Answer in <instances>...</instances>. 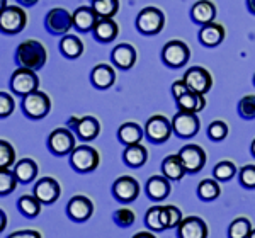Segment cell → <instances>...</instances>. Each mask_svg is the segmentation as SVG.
Here are the masks:
<instances>
[{"mask_svg": "<svg viewBox=\"0 0 255 238\" xmlns=\"http://www.w3.org/2000/svg\"><path fill=\"white\" fill-rule=\"evenodd\" d=\"M48 61V50L38 39H26L15 48V63L17 67L31 68L38 72Z\"/></svg>", "mask_w": 255, "mask_h": 238, "instance_id": "cell-1", "label": "cell"}, {"mask_svg": "<svg viewBox=\"0 0 255 238\" xmlns=\"http://www.w3.org/2000/svg\"><path fill=\"white\" fill-rule=\"evenodd\" d=\"M70 157V165L73 170H77L79 174H90L99 167L101 163V157L99 151L90 145H79L72 150Z\"/></svg>", "mask_w": 255, "mask_h": 238, "instance_id": "cell-2", "label": "cell"}, {"mask_svg": "<svg viewBox=\"0 0 255 238\" xmlns=\"http://www.w3.org/2000/svg\"><path fill=\"white\" fill-rule=\"evenodd\" d=\"M27 26V14L22 5H7L0 12V32L7 36H15Z\"/></svg>", "mask_w": 255, "mask_h": 238, "instance_id": "cell-3", "label": "cell"}, {"mask_svg": "<svg viewBox=\"0 0 255 238\" xmlns=\"http://www.w3.org/2000/svg\"><path fill=\"white\" fill-rule=\"evenodd\" d=\"M20 109H22L24 116L29 119H43L46 118L51 111V99L48 97V94L36 90L27 96L22 97L20 101Z\"/></svg>", "mask_w": 255, "mask_h": 238, "instance_id": "cell-4", "label": "cell"}, {"mask_svg": "<svg viewBox=\"0 0 255 238\" xmlns=\"http://www.w3.org/2000/svg\"><path fill=\"white\" fill-rule=\"evenodd\" d=\"M10 90L19 97H24L31 92L39 90V77L36 75V70L19 67L10 75Z\"/></svg>", "mask_w": 255, "mask_h": 238, "instance_id": "cell-5", "label": "cell"}, {"mask_svg": "<svg viewBox=\"0 0 255 238\" xmlns=\"http://www.w3.org/2000/svg\"><path fill=\"white\" fill-rule=\"evenodd\" d=\"M163 26H165V15L157 7H145L143 10H139L136 17V29L141 34H158L163 29Z\"/></svg>", "mask_w": 255, "mask_h": 238, "instance_id": "cell-6", "label": "cell"}, {"mask_svg": "<svg viewBox=\"0 0 255 238\" xmlns=\"http://www.w3.org/2000/svg\"><path fill=\"white\" fill-rule=\"evenodd\" d=\"M77 146L75 134L70 128H55L48 136V150L56 157L70 155Z\"/></svg>", "mask_w": 255, "mask_h": 238, "instance_id": "cell-7", "label": "cell"}, {"mask_svg": "<svg viewBox=\"0 0 255 238\" xmlns=\"http://www.w3.org/2000/svg\"><path fill=\"white\" fill-rule=\"evenodd\" d=\"M44 27L53 36H65L73 27V14L63 7H55L44 17Z\"/></svg>", "mask_w": 255, "mask_h": 238, "instance_id": "cell-8", "label": "cell"}, {"mask_svg": "<svg viewBox=\"0 0 255 238\" xmlns=\"http://www.w3.org/2000/svg\"><path fill=\"white\" fill-rule=\"evenodd\" d=\"M189 56H191V50L184 41L172 39L163 46L162 50V60L167 67L170 68H180L182 65L187 63Z\"/></svg>", "mask_w": 255, "mask_h": 238, "instance_id": "cell-9", "label": "cell"}, {"mask_svg": "<svg viewBox=\"0 0 255 238\" xmlns=\"http://www.w3.org/2000/svg\"><path fill=\"white\" fill-rule=\"evenodd\" d=\"M67 128L75 131L77 136H79L82 141H94V139L99 136V133H101V122L94 116H84V118L72 116L68 119Z\"/></svg>", "mask_w": 255, "mask_h": 238, "instance_id": "cell-10", "label": "cell"}, {"mask_svg": "<svg viewBox=\"0 0 255 238\" xmlns=\"http://www.w3.org/2000/svg\"><path fill=\"white\" fill-rule=\"evenodd\" d=\"M201 128V121L197 118V113H187V111H179L172 118V129L177 136L180 138H191L197 134Z\"/></svg>", "mask_w": 255, "mask_h": 238, "instance_id": "cell-11", "label": "cell"}, {"mask_svg": "<svg viewBox=\"0 0 255 238\" xmlns=\"http://www.w3.org/2000/svg\"><path fill=\"white\" fill-rule=\"evenodd\" d=\"M174 133L172 129V121H168L165 116H151L145 124V134L151 143H165L170 134Z\"/></svg>", "mask_w": 255, "mask_h": 238, "instance_id": "cell-12", "label": "cell"}, {"mask_svg": "<svg viewBox=\"0 0 255 238\" xmlns=\"http://www.w3.org/2000/svg\"><path fill=\"white\" fill-rule=\"evenodd\" d=\"M184 82H186L187 89L197 94H206L213 87V77L206 68L203 67H192L184 73Z\"/></svg>", "mask_w": 255, "mask_h": 238, "instance_id": "cell-13", "label": "cell"}, {"mask_svg": "<svg viewBox=\"0 0 255 238\" xmlns=\"http://www.w3.org/2000/svg\"><path fill=\"white\" fill-rule=\"evenodd\" d=\"M177 155H179L180 160H182L184 167H186V170L189 174L201 172L203 167L206 165V151L201 148L199 145H194V143L184 145Z\"/></svg>", "mask_w": 255, "mask_h": 238, "instance_id": "cell-14", "label": "cell"}, {"mask_svg": "<svg viewBox=\"0 0 255 238\" xmlns=\"http://www.w3.org/2000/svg\"><path fill=\"white\" fill-rule=\"evenodd\" d=\"M113 194L119 203H133L139 196V184L131 175H121L114 180Z\"/></svg>", "mask_w": 255, "mask_h": 238, "instance_id": "cell-15", "label": "cell"}, {"mask_svg": "<svg viewBox=\"0 0 255 238\" xmlns=\"http://www.w3.org/2000/svg\"><path fill=\"white\" fill-rule=\"evenodd\" d=\"M32 194L38 198L43 204H55L61 196V186L56 179L53 177H43L32 187Z\"/></svg>", "mask_w": 255, "mask_h": 238, "instance_id": "cell-16", "label": "cell"}, {"mask_svg": "<svg viewBox=\"0 0 255 238\" xmlns=\"http://www.w3.org/2000/svg\"><path fill=\"white\" fill-rule=\"evenodd\" d=\"M68 218L75 223H84L94 215V204L87 196H73L67 204Z\"/></svg>", "mask_w": 255, "mask_h": 238, "instance_id": "cell-17", "label": "cell"}, {"mask_svg": "<svg viewBox=\"0 0 255 238\" xmlns=\"http://www.w3.org/2000/svg\"><path fill=\"white\" fill-rule=\"evenodd\" d=\"M179 238H208V225L199 216H187L177 227Z\"/></svg>", "mask_w": 255, "mask_h": 238, "instance_id": "cell-18", "label": "cell"}, {"mask_svg": "<svg viewBox=\"0 0 255 238\" xmlns=\"http://www.w3.org/2000/svg\"><path fill=\"white\" fill-rule=\"evenodd\" d=\"M172 191L170 186V180H168L165 175H153L146 180V186H145V192L146 196L155 203H160V201L167 199L168 194Z\"/></svg>", "mask_w": 255, "mask_h": 238, "instance_id": "cell-19", "label": "cell"}, {"mask_svg": "<svg viewBox=\"0 0 255 238\" xmlns=\"http://www.w3.org/2000/svg\"><path fill=\"white\" fill-rule=\"evenodd\" d=\"M90 82L99 90H108L116 82V72L108 63H99L90 72Z\"/></svg>", "mask_w": 255, "mask_h": 238, "instance_id": "cell-20", "label": "cell"}, {"mask_svg": "<svg viewBox=\"0 0 255 238\" xmlns=\"http://www.w3.org/2000/svg\"><path fill=\"white\" fill-rule=\"evenodd\" d=\"M97 20L99 15L92 5H80L79 9H75V12H73V26L80 32L92 31L94 26L97 24Z\"/></svg>", "mask_w": 255, "mask_h": 238, "instance_id": "cell-21", "label": "cell"}, {"mask_svg": "<svg viewBox=\"0 0 255 238\" xmlns=\"http://www.w3.org/2000/svg\"><path fill=\"white\" fill-rule=\"evenodd\" d=\"M92 34L99 43H111L118 38L119 26L113 17H99L97 24L92 29Z\"/></svg>", "mask_w": 255, "mask_h": 238, "instance_id": "cell-22", "label": "cell"}, {"mask_svg": "<svg viewBox=\"0 0 255 238\" xmlns=\"http://www.w3.org/2000/svg\"><path fill=\"white\" fill-rule=\"evenodd\" d=\"M136 50H134L131 44L128 43H121L118 44L116 48L111 53V58H113V63L116 65L118 68L121 70H129L134 67L136 63Z\"/></svg>", "mask_w": 255, "mask_h": 238, "instance_id": "cell-23", "label": "cell"}, {"mask_svg": "<svg viewBox=\"0 0 255 238\" xmlns=\"http://www.w3.org/2000/svg\"><path fill=\"white\" fill-rule=\"evenodd\" d=\"M225 36V27L218 22H209L206 26H203V29L199 31V41L208 48H215L218 44H221Z\"/></svg>", "mask_w": 255, "mask_h": 238, "instance_id": "cell-24", "label": "cell"}, {"mask_svg": "<svg viewBox=\"0 0 255 238\" xmlns=\"http://www.w3.org/2000/svg\"><path fill=\"white\" fill-rule=\"evenodd\" d=\"M191 15L196 24L206 26V24L213 22L216 17V5L211 0H199V2H196L194 5H192Z\"/></svg>", "mask_w": 255, "mask_h": 238, "instance_id": "cell-25", "label": "cell"}, {"mask_svg": "<svg viewBox=\"0 0 255 238\" xmlns=\"http://www.w3.org/2000/svg\"><path fill=\"white\" fill-rule=\"evenodd\" d=\"M12 170H14L19 184H31L38 177V163L32 158H20L19 162H15Z\"/></svg>", "mask_w": 255, "mask_h": 238, "instance_id": "cell-26", "label": "cell"}, {"mask_svg": "<svg viewBox=\"0 0 255 238\" xmlns=\"http://www.w3.org/2000/svg\"><path fill=\"white\" fill-rule=\"evenodd\" d=\"M143 133H145V131H143L141 126L136 124V122H125V124H121L118 129V139H119V143L125 146L136 145V143H141Z\"/></svg>", "mask_w": 255, "mask_h": 238, "instance_id": "cell-27", "label": "cell"}, {"mask_svg": "<svg viewBox=\"0 0 255 238\" xmlns=\"http://www.w3.org/2000/svg\"><path fill=\"white\" fill-rule=\"evenodd\" d=\"M177 108L179 111H187V113H199L206 108V99H204V94H197V92H189L184 94L182 97L175 99Z\"/></svg>", "mask_w": 255, "mask_h": 238, "instance_id": "cell-28", "label": "cell"}, {"mask_svg": "<svg viewBox=\"0 0 255 238\" xmlns=\"http://www.w3.org/2000/svg\"><path fill=\"white\" fill-rule=\"evenodd\" d=\"M123 160L128 167H133V169H138V167L145 165L148 160V151L141 143H136V145H129L126 146L125 151H123Z\"/></svg>", "mask_w": 255, "mask_h": 238, "instance_id": "cell-29", "label": "cell"}, {"mask_svg": "<svg viewBox=\"0 0 255 238\" xmlns=\"http://www.w3.org/2000/svg\"><path fill=\"white\" fill-rule=\"evenodd\" d=\"M162 172L168 180H180L187 174L179 155H168L162 162Z\"/></svg>", "mask_w": 255, "mask_h": 238, "instance_id": "cell-30", "label": "cell"}, {"mask_svg": "<svg viewBox=\"0 0 255 238\" xmlns=\"http://www.w3.org/2000/svg\"><path fill=\"white\" fill-rule=\"evenodd\" d=\"M60 51L63 56H67L70 60H77L82 56L84 53V43L79 36H73V34H65L61 36L60 41Z\"/></svg>", "mask_w": 255, "mask_h": 238, "instance_id": "cell-31", "label": "cell"}, {"mask_svg": "<svg viewBox=\"0 0 255 238\" xmlns=\"http://www.w3.org/2000/svg\"><path fill=\"white\" fill-rule=\"evenodd\" d=\"M43 203L34 194H24L17 199V209L26 218H38Z\"/></svg>", "mask_w": 255, "mask_h": 238, "instance_id": "cell-32", "label": "cell"}, {"mask_svg": "<svg viewBox=\"0 0 255 238\" xmlns=\"http://www.w3.org/2000/svg\"><path fill=\"white\" fill-rule=\"evenodd\" d=\"M221 194V187L215 179H204L197 186V196L203 201H215Z\"/></svg>", "mask_w": 255, "mask_h": 238, "instance_id": "cell-33", "label": "cell"}, {"mask_svg": "<svg viewBox=\"0 0 255 238\" xmlns=\"http://www.w3.org/2000/svg\"><path fill=\"white\" fill-rule=\"evenodd\" d=\"M17 186H19V180L15 177L14 170L0 169V198L12 194L17 189Z\"/></svg>", "mask_w": 255, "mask_h": 238, "instance_id": "cell-34", "label": "cell"}, {"mask_svg": "<svg viewBox=\"0 0 255 238\" xmlns=\"http://www.w3.org/2000/svg\"><path fill=\"white\" fill-rule=\"evenodd\" d=\"M92 7L99 17H114L119 12V0H92Z\"/></svg>", "mask_w": 255, "mask_h": 238, "instance_id": "cell-35", "label": "cell"}, {"mask_svg": "<svg viewBox=\"0 0 255 238\" xmlns=\"http://www.w3.org/2000/svg\"><path fill=\"white\" fill-rule=\"evenodd\" d=\"M252 232V223L247 218H237L228 227V238H249Z\"/></svg>", "mask_w": 255, "mask_h": 238, "instance_id": "cell-36", "label": "cell"}, {"mask_svg": "<svg viewBox=\"0 0 255 238\" xmlns=\"http://www.w3.org/2000/svg\"><path fill=\"white\" fill-rule=\"evenodd\" d=\"M182 213L177 206H162V223L163 228H177L182 221Z\"/></svg>", "mask_w": 255, "mask_h": 238, "instance_id": "cell-37", "label": "cell"}, {"mask_svg": "<svg viewBox=\"0 0 255 238\" xmlns=\"http://www.w3.org/2000/svg\"><path fill=\"white\" fill-rule=\"evenodd\" d=\"M15 150L7 139H0V169H10L15 165Z\"/></svg>", "mask_w": 255, "mask_h": 238, "instance_id": "cell-38", "label": "cell"}, {"mask_svg": "<svg viewBox=\"0 0 255 238\" xmlns=\"http://www.w3.org/2000/svg\"><path fill=\"white\" fill-rule=\"evenodd\" d=\"M213 175H215L216 180H226L233 179L237 175V167L233 162H230V160H223V162H220L218 165L215 167V170H213Z\"/></svg>", "mask_w": 255, "mask_h": 238, "instance_id": "cell-39", "label": "cell"}, {"mask_svg": "<svg viewBox=\"0 0 255 238\" xmlns=\"http://www.w3.org/2000/svg\"><path fill=\"white\" fill-rule=\"evenodd\" d=\"M145 223L146 227L153 232H162L163 228V223H162V206H153L146 211L145 215Z\"/></svg>", "mask_w": 255, "mask_h": 238, "instance_id": "cell-40", "label": "cell"}, {"mask_svg": "<svg viewBox=\"0 0 255 238\" xmlns=\"http://www.w3.org/2000/svg\"><path fill=\"white\" fill-rule=\"evenodd\" d=\"M113 220H114V223H116L118 227L128 228V227H131V225L134 223L136 216H134L133 209H129V208H119V209H116V211H114Z\"/></svg>", "mask_w": 255, "mask_h": 238, "instance_id": "cell-41", "label": "cell"}, {"mask_svg": "<svg viewBox=\"0 0 255 238\" xmlns=\"http://www.w3.org/2000/svg\"><path fill=\"white\" fill-rule=\"evenodd\" d=\"M15 109V101L5 90H0V119H5L12 116Z\"/></svg>", "mask_w": 255, "mask_h": 238, "instance_id": "cell-42", "label": "cell"}, {"mask_svg": "<svg viewBox=\"0 0 255 238\" xmlns=\"http://www.w3.org/2000/svg\"><path fill=\"white\" fill-rule=\"evenodd\" d=\"M238 114L244 119L255 118V96H245L238 102Z\"/></svg>", "mask_w": 255, "mask_h": 238, "instance_id": "cell-43", "label": "cell"}, {"mask_svg": "<svg viewBox=\"0 0 255 238\" xmlns=\"http://www.w3.org/2000/svg\"><path fill=\"white\" fill-rule=\"evenodd\" d=\"M208 136L213 139V141H221L228 136V124L223 121H213L208 128Z\"/></svg>", "mask_w": 255, "mask_h": 238, "instance_id": "cell-44", "label": "cell"}, {"mask_svg": "<svg viewBox=\"0 0 255 238\" xmlns=\"http://www.w3.org/2000/svg\"><path fill=\"white\" fill-rule=\"evenodd\" d=\"M240 184L247 189H255V165H245L242 167L240 174Z\"/></svg>", "mask_w": 255, "mask_h": 238, "instance_id": "cell-45", "label": "cell"}, {"mask_svg": "<svg viewBox=\"0 0 255 238\" xmlns=\"http://www.w3.org/2000/svg\"><path fill=\"white\" fill-rule=\"evenodd\" d=\"M7 238H43L38 230H19V232H12Z\"/></svg>", "mask_w": 255, "mask_h": 238, "instance_id": "cell-46", "label": "cell"}, {"mask_svg": "<svg viewBox=\"0 0 255 238\" xmlns=\"http://www.w3.org/2000/svg\"><path fill=\"white\" fill-rule=\"evenodd\" d=\"M189 92V89H187V85H186V82L182 80H177L172 84V96L175 97V99H179V97H182L184 94Z\"/></svg>", "mask_w": 255, "mask_h": 238, "instance_id": "cell-47", "label": "cell"}, {"mask_svg": "<svg viewBox=\"0 0 255 238\" xmlns=\"http://www.w3.org/2000/svg\"><path fill=\"white\" fill-rule=\"evenodd\" d=\"M7 213L3 211L2 208H0V233H3V230L7 228Z\"/></svg>", "mask_w": 255, "mask_h": 238, "instance_id": "cell-48", "label": "cell"}, {"mask_svg": "<svg viewBox=\"0 0 255 238\" xmlns=\"http://www.w3.org/2000/svg\"><path fill=\"white\" fill-rule=\"evenodd\" d=\"M38 2H39V0H17V3H19V5H22V7H34Z\"/></svg>", "mask_w": 255, "mask_h": 238, "instance_id": "cell-49", "label": "cell"}, {"mask_svg": "<svg viewBox=\"0 0 255 238\" xmlns=\"http://www.w3.org/2000/svg\"><path fill=\"white\" fill-rule=\"evenodd\" d=\"M133 238H157V237L150 232H138L136 235H133Z\"/></svg>", "mask_w": 255, "mask_h": 238, "instance_id": "cell-50", "label": "cell"}, {"mask_svg": "<svg viewBox=\"0 0 255 238\" xmlns=\"http://www.w3.org/2000/svg\"><path fill=\"white\" fill-rule=\"evenodd\" d=\"M247 5H249V10L255 14V0H247Z\"/></svg>", "mask_w": 255, "mask_h": 238, "instance_id": "cell-51", "label": "cell"}, {"mask_svg": "<svg viewBox=\"0 0 255 238\" xmlns=\"http://www.w3.org/2000/svg\"><path fill=\"white\" fill-rule=\"evenodd\" d=\"M5 7H7V0H0V12L5 9Z\"/></svg>", "mask_w": 255, "mask_h": 238, "instance_id": "cell-52", "label": "cell"}, {"mask_svg": "<svg viewBox=\"0 0 255 238\" xmlns=\"http://www.w3.org/2000/svg\"><path fill=\"white\" fill-rule=\"evenodd\" d=\"M250 151H252V155H254V157H255V139H254V141H252V146H250Z\"/></svg>", "mask_w": 255, "mask_h": 238, "instance_id": "cell-53", "label": "cell"}, {"mask_svg": "<svg viewBox=\"0 0 255 238\" xmlns=\"http://www.w3.org/2000/svg\"><path fill=\"white\" fill-rule=\"evenodd\" d=\"M249 238H255V228H252V232H250V235Z\"/></svg>", "mask_w": 255, "mask_h": 238, "instance_id": "cell-54", "label": "cell"}, {"mask_svg": "<svg viewBox=\"0 0 255 238\" xmlns=\"http://www.w3.org/2000/svg\"><path fill=\"white\" fill-rule=\"evenodd\" d=\"M254 85H255V75H254Z\"/></svg>", "mask_w": 255, "mask_h": 238, "instance_id": "cell-55", "label": "cell"}]
</instances>
